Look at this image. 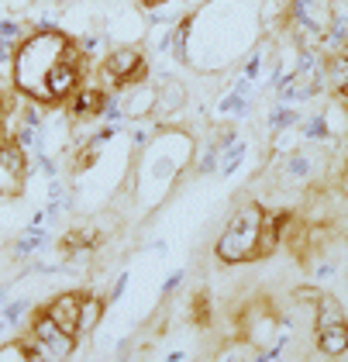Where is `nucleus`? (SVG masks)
Wrapping results in <instances>:
<instances>
[{
    "label": "nucleus",
    "instance_id": "nucleus-19",
    "mask_svg": "<svg viewBox=\"0 0 348 362\" xmlns=\"http://www.w3.org/2000/svg\"><path fill=\"white\" fill-rule=\"evenodd\" d=\"M28 310H31V304H28V300H14V304H4V307H0V317L7 321V328H18V325L25 321Z\"/></svg>",
    "mask_w": 348,
    "mask_h": 362
},
{
    "label": "nucleus",
    "instance_id": "nucleus-16",
    "mask_svg": "<svg viewBox=\"0 0 348 362\" xmlns=\"http://www.w3.org/2000/svg\"><path fill=\"white\" fill-rule=\"evenodd\" d=\"M294 124H300V114H296L294 107L279 104V107L269 111V128H272V132H286V128H294Z\"/></svg>",
    "mask_w": 348,
    "mask_h": 362
},
{
    "label": "nucleus",
    "instance_id": "nucleus-5",
    "mask_svg": "<svg viewBox=\"0 0 348 362\" xmlns=\"http://www.w3.org/2000/svg\"><path fill=\"white\" fill-rule=\"evenodd\" d=\"M31 338L38 341V349H42V356L52 362V359H69L73 352H76V334H66L59 325L52 321V314L42 307L38 314H35V321H31Z\"/></svg>",
    "mask_w": 348,
    "mask_h": 362
},
{
    "label": "nucleus",
    "instance_id": "nucleus-29",
    "mask_svg": "<svg viewBox=\"0 0 348 362\" xmlns=\"http://www.w3.org/2000/svg\"><path fill=\"white\" fill-rule=\"evenodd\" d=\"M141 4H149V7H152V4H162V0H141Z\"/></svg>",
    "mask_w": 348,
    "mask_h": 362
},
{
    "label": "nucleus",
    "instance_id": "nucleus-14",
    "mask_svg": "<svg viewBox=\"0 0 348 362\" xmlns=\"http://www.w3.org/2000/svg\"><path fill=\"white\" fill-rule=\"evenodd\" d=\"M245 152H248V145H245V141H241V139H235V141H231V145H224V148L217 152V156H221V163H217V173H221V176L228 180V176H231V173H235V169L241 166V159H245Z\"/></svg>",
    "mask_w": 348,
    "mask_h": 362
},
{
    "label": "nucleus",
    "instance_id": "nucleus-15",
    "mask_svg": "<svg viewBox=\"0 0 348 362\" xmlns=\"http://www.w3.org/2000/svg\"><path fill=\"white\" fill-rule=\"evenodd\" d=\"M327 83H331V90H335V93L348 83V52H345V49H338L335 56L327 59Z\"/></svg>",
    "mask_w": 348,
    "mask_h": 362
},
{
    "label": "nucleus",
    "instance_id": "nucleus-13",
    "mask_svg": "<svg viewBox=\"0 0 348 362\" xmlns=\"http://www.w3.org/2000/svg\"><path fill=\"white\" fill-rule=\"evenodd\" d=\"M49 242H52V235H49V231H45L42 224H31L25 235H21V238L14 242V255H18V259H25V255H35V252L45 249Z\"/></svg>",
    "mask_w": 348,
    "mask_h": 362
},
{
    "label": "nucleus",
    "instance_id": "nucleus-27",
    "mask_svg": "<svg viewBox=\"0 0 348 362\" xmlns=\"http://www.w3.org/2000/svg\"><path fill=\"white\" fill-rule=\"evenodd\" d=\"M7 300H11V290H7V286H0V307L7 304Z\"/></svg>",
    "mask_w": 348,
    "mask_h": 362
},
{
    "label": "nucleus",
    "instance_id": "nucleus-12",
    "mask_svg": "<svg viewBox=\"0 0 348 362\" xmlns=\"http://www.w3.org/2000/svg\"><path fill=\"white\" fill-rule=\"evenodd\" d=\"M345 321V307L335 293H321L318 304H314V332L318 328H327V325H342Z\"/></svg>",
    "mask_w": 348,
    "mask_h": 362
},
{
    "label": "nucleus",
    "instance_id": "nucleus-17",
    "mask_svg": "<svg viewBox=\"0 0 348 362\" xmlns=\"http://www.w3.org/2000/svg\"><path fill=\"white\" fill-rule=\"evenodd\" d=\"M300 128H303V139H307V141H324V139H331V124H327V114H314V117H311V121H303Z\"/></svg>",
    "mask_w": 348,
    "mask_h": 362
},
{
    "label": "nucleus",
    "instance_id": "nucleus-11",
    "mask_svg": "<svg viewBox=\"0 0 348 362\" xmlns=\"http://www.w3.org/2000/svg\"><path fill=\"white\" fill-rule=\"evenodd\" d=\"M104 307H108V300H104V297H97V293H83L76 341H80V338H90V334L97 332V325H100V317H104Z\"/></svg>",
    "mask_w": 348,
    "mask_h": 362
},
{
    "label": "nucleus",
    "instance_id": "nucleus-7",
    "mask_svg": "<svg viewBox=\"0 0 348 362\" xmlns=\"http://www.w3.org/2000/svg\"><path fill=\"white\" fill-rule=\"evenodd\" d=\"M80 300H83V293H76V290H62L59 297H52V300L45 304V310L52 314V321L66 334H76V328H80Z\"/></svg>",
    "mask_w": 348,
    "mask_h": 362
},
{
    "label": "nucleus",
    "instance_id": "nucleus-8",
    "mask_svg": "<svg viewBox=\"0 0 348 362\" xmlns=\"http://www.w3.org/2000/svg\"><path fill=\"white\" fill-rule=\"evenodd\" d=\"M108 90L104 86H80L73 97H69V114L73 121H86V117H100L108 107Z\"/></svg>",
    "mask_w": 348,
    "mask_h": 362
},
{
    "label": "nucleus",
    "instance_id": "nucleus-4",
    "mask_svg": "<svg viewBox=\"0 0 348 362\" xmlns=\"http://www.w3.org/2000/svg\"><path fill=\"white\" fill-rule=\"evenodd\" d=\"M28 152L11 139L4 135L0 139V197H18L25 194L28 187Z\"/></svg>",
    "mask_w": 348,
    "mask_h": 362
},
{
    "label": "nucleus",
    "instance_id": "nucleus-25",
    "mask_svg": "<svg viewBox=\"0 0 348 362\" xmlns=\"http://www.w3.org/2000/svg\"><path fill=\"white\" fill-rule=\"evenodd\" d=\"M318 276H335V262H331V266H327V262H324V266H318Z\"/></svg>",
    "mask_w": 348,
    "mask_h": 362
},
{
    "label": "nucleus",
    "instance_id": "nucleus-22",
    "mask_svg": "<svg viewBox=\"0 0 348 362\" xmlns=\"http://www.w3.org/2000/svg\"><path fill=\"white\" fill-rule=\"evenodd\" d=\"M124 290H128V273H121V276H117V283H114V290L108 293V304H117V300L124 297Z\"/></svg>",
    "mask_w": 348,
    "mask_h": 362
},
{
    "label": "nucleus",
    "instance_id": "nucleus-21",
    "mask_svg": "<svg viewBox=\"0 0 348 362\" xmlns=\"http://www.w3.org/2000/svg\"><path fill=\"white\" fill-rule=\"evenodd\" d=\"M259 73H262V52H255V56L245 62V69H241V76L245 80H259Z\"/></svg>",
    "mask_w": 348,
    "mask_h": 362
},
{
    "label": "nucleus",
    "instance_id": "nucleus-3",
    "mask_svg": "<svg viewBox=\"0 0 348 362\" xmlns=\"http://www.w3.org/2000/svg\"><path fill=\"white\" fill-rule=\"evenodd\" d=\"M100 80H104V90H124V86L145 83L149 80V62L134 45H117L104 56Z\"/></svg>",
    "mask_w": 348,
    "mask_h": 362
},
{
    "label": "nucleus",
    "instance_id": "nucleus-9",
    "mask_svg": "<svg viewBox=\"0 0 348 362\" xmlns=\"http://www.w3.org/2000/svg\"><path fill=\"white\" fill-rule=\"evenodd\" d=\"M314 345H318V356L324 359H338L348 352V325H327V328H318L314 334Z\"/></svg>",
    "mask_w": 348,
    "mask_h": 362
},
{
    "label": "nucleus",
    "instance_id": "nucleus-28",
    "mask_svg": "<svg viewBox=\"0 0 348 362\" xmlns=\"http://www.w3.org/2000/svg\"><path fill=\"white\" fill-rule=\"evenodd\" d=\"M7 332V321H4V317H0V334Z\"/></svg>",
    "mask_w": 348,
    "mask_h": 362
},
{
    "label": "nucleus",
    "instance_id": "nucleus-10",
    "mask_svg": "<svg viewBox=\"0 0 348 362\" xmlns=\"http://www.w3.org/2000/svg\"><path fill=\"white\" fill-rule=\"evenodd\" d=\"M183 104H187V86L180 83L176 76H162L159 86H156V111L173 117Z\"/></svg>",
    "mask_w": 348,
    "mask_h": 362
},
{
    "label": "nucleus",
    "instance_id": "nucleus-18",
    "mask_svg": "<svg viewBox=\"0 0 348 362\" xmlns=\"http://www.w3.org/2000/svg\"><path fill=\"white\" fill-rule=\"evenodd\" d=\"M31 359V352H28V341H4L0 345V362H28Z\"/></svg>",
    "mask_w": 348,
    "mask_h": 362
},
{
    "label": "nucleus",
    "instance_id": "nucleus-1",
    "mask_svg": "<svg viewBox=\"0 0 348 362\" xmlns=\"http://www.w3.org/2000/svg\"><path fill=\"white\" fill-rule=\"evenodd\" d=\"M66 42L69 38L62 31H28L14 52V90L38 104H52L49 90H45V76L62 59Z\"/></svg>",
    "mask_w": 348,
    "mask_h": 362
},
{
    "label": "nucleus",
    "instance_id": "nucleus-30",
    "mask_svg": "<svg viewBox=\"0 0 348 362\" xmlns=\"http://www.w3.org/2000/svg\"><path fill=\"white\" fill-rule=\"evenodd\" d=\"M0 139H4V135H0Z\"/></svg>",
    "mask_w": 348,
    "mask_h": 362
},
{
    "label": "nucleus",
    "instance_id": "nucleus-23",
    "mask_svg": "<svg viewBox=\"0 0 348 362\" xmlns=\"http://www.w3.org/2000/svg\"><path fill=\"white\" fill-rule=\"evenodd\" d=\"M183 279H187V273L180 269V273H173V276H169V279H166V283H162V290H166V293H173V290H176V286H180Z\"/></svg>",
    "mask_w": 348,
    "mask_h": 362
},
{
    "label": "nucleus",
    "instance_id": "nucleus-2",
    "mask_svg": "<svg viewBox=\"0 0 348 362\" xmlns=\"http://www.w3.org/2000/svg\"><path fill=\"white\" fill-rule=\"evenodd\" d=\"M262 221L266 211L259 204H241L238 211L228 218L221 238L214 245V255L228 266H238L248 259H259V238H262Z\"/></svg>",
    "mask_w": 348,
    "mask_h": 362
},
{
    "label": "nucleus",
    "instance_id": "nucleus-6",
    "mask_svg": "<svg viewBox=\"0 0 348 362\" xmlns=\"http://www.w3.org/2000/svg\"><path fill=\"white\" fill-rule=\"evenodd\" d=\"M80 80H83V69H76V66H69V62H62V59H59L52 69H49V76H45L49 100H52V104L69 100V97L80 90Z\"/></svg>",
    "mask_w": 348,
    "mask_h": 362
},
{
    "label": "nucleus",
    "instance_id": "nucleus-26",
    "mask_svg": "<svg viewBox=\"0 0 348 362\" xmlns=\"http://www.w3.org/2000/svg\"><path fill=\"white\" fill-rule=\"evenodd\" d=\"M166 359H169V362H183V359H190V352H169Z\"/></svg>",
    "mask_w": 348,
    "mask_h": 362
},
{
    "label": "nucleus",
    "instance_id": "nucleus-20",
    "mask_svg": "<svg viewBox=\"0 0 348 362\" xmlns=\"http://www.w3.org/2000/svg\"><path fill=\"white\" fill-rule=\"evenodd\" d=\"M286 173L296 176V180H300V176L307 180V176H311V159H307V156H300V152H294V156H290V163H286Z\"/></svg>",
    "mask_w": 348,
    "mask_h": 362
},
{
    "label": "nucleus",
    "instance_id": "nucleus-24",
    "mask_svg": "<svg viewBox=\"0 0 348 362\" xmlns=\"http://www.w3.org/2000/svg\"><path fill=\"white\" fill-rule=\"evenodd\" d=\"M149 139H152L149 132H138V128H134V132H132V141H134V148H145V145H149Z\"/></svg>",
    "mask_w": 348,
    "mask_h": 362
}]
</instances>
